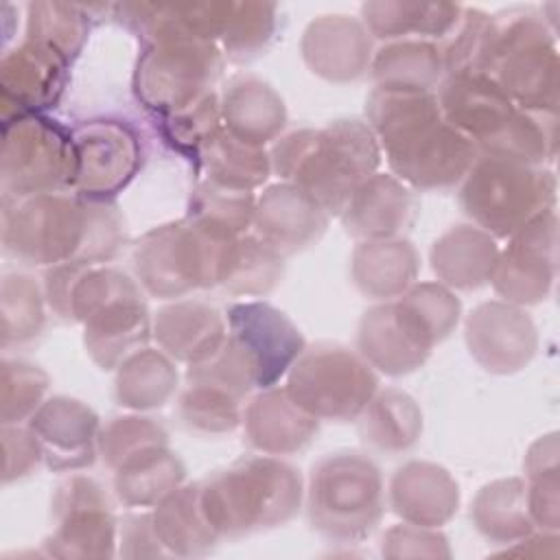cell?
<instances>
[{"label": "cell", "mask_w": 560, "mask_h": 560, "mask_svg": "<svg viewBox=\"0 0 560 560\" xmlns=\"http://www.w3.org/2000/svg\"><path fill=\"white\" fill-rule=\"evenodd\" d=\"M365 118L394 177L409 188H453L479 155L477 144L442 118L433 92L374 88Z\"/></svg>", "instance_id": "cell-1"}, {"label": "cell", "mask_w": 560, "mask_h": 560, "mask_svg": "<svg viewBox=\"0 0 560 560\" xmlns=\"http://www.w3.org/2000/svg\"><path fill=\"white\" fill-rule=\"evenodd\" d=\"M271 171L339 217L354 190L381 166V144L368 122L343 118L324 129H295L271 147Z\"/></svg>", "instance_id": "cell-2"}, {"label": "cell", "mask_w": 560, "mask_h": 560, "mask_svg": "<svg viewBox=\"0 0 560 560\" xmlns=\"http://www.w3.org/2000/svg\"><path fill=\"white\" fill-rule=\"evenodd\" d=\"M201 503L219 538H236L291 521L302 503L300 472L276 455H252L199 481Z\"/></svg>", "instance_id": "cell-3"}, {"label": "cell", "mask_w": 560, "mask_h": 560, "mask_svg": "<svg viewBox=\"0 0 560 560\" xmlns=\"http://www.w3.org/2000/svg\"><path fill=\"white\" fill-rule=\"evenodd\" d=\"M238 238L188 217L158 225L133 247L138 284L160 300L221 287Z\"/></svg>", "instance_id": "cell-4"}, {"label": "cell", "mask_w": 560, "mask_h": 560, "mask_svg": "<svg viewBox=\"0 0 560 560\" xmlns=\"http://www.w3.org/2000/svg\"><path fill=\"white\" fill-rule=\"evenodd\" d=\"M481 74L490 77L516 107L558 109L560 59L556 35L542 15L525 7L490 15Z\"/></svg>", "instance_id": "cell-5"}, {"label": "cell", "mask_w": 560, "mask_h": 560, "mask_svg": "<svg viewBox=\"0 0 560 560\" xmlns=\"http://www.w3.org/2000/svg\"><path fill=\"white\" fill-rule=\"evenodd\" d=\"M70 322L83 324L85 350L101 370H116L153 335L140 284L105 267H88L77 280Z\"/></svg>", "instance_id": "cell-6"}, {"label": "cell", "mask_w": 560, "mask_h": 560, "mask_svg": "<svg viewBox=\"0 0 560 560\" xmlns=\"http://www.w3.org/2000/svg\"><path fill=\"white\" fill-rule=\"evenodd\" d=\"M306 510L313 529L332 542L368 538L385 512L381 468L359 451L324 455L308 475Z\"/></svg>", "instance_id": "cell-7"}, {"label": "cell", "mask_w": 560, "mask_h": 560, "mask_svg": "<svg viewBox=\"0 0 560 560\" xmlns=\"http://www.w3.org/2000/svg\"><path fill=\"white\" fill-rule=\"evenodd\" d=\"M94 201L79 195L44 192L4 201L2 245L7 254L24 265L85 262Z\"/></svg>", "instance_id": "cell-8"}, {"label": "cell", "mask_w": 560, "mask_h": 560, "mask_svg": "<svg viewBox=\"0 0 560 560\" xmlns=\"http://www.w3.org/2000/svg\"><path fill=\"white\" fill-rule=\"evenodd\" d=\"M459 203L477 228L510 238L529 219L553 208L556 177L545 166L479 153L464 177Z\"/></svg>", "instance_id": "cell-9"}, {"label": "cell", "mask_w": 560, "mask_h": 560, "mask_svg": "<svg viewBox=\"0 0 560 560\" xmlns=\"http://www.w3.org/2000/svg\"><path fill=\"white\" fill-rule=\"evenodd\" d=\"M284 389L313 418L350 422L376 394L378 376L359 352L319 341L306 346L295 359L287 372Z\"/></svg>", "instance_id": "cell-10"}, {"label": "cell", "mask_w": 560, "mask_h": 560, "mask_svg": "<svg viewBox=\"0 0 560 560\" xmlns=\"http://www.w3.org/2000/svg\"><path fill=\"white\" fill-rule=\"evenodd\" d=\"M223 68L219 44L162 39L144 44L136 70L133 94L155 118L179 112L212 92Z\"/></svg>", "instance_id": "cell-11"}, {"label": "cell", "mask_w": 560, "mask_h": 560, "mask_svg": "<svg viewBox=\"0 0 560 560\" xmlns=\"http://www.w3.org/2000/svg\"><path fill=\"white\" fill-rule=\"evenodd\" d=\"M72 164V131L46 114L2 122L0 182L4 201L70 188Z\"/></svg>", "instance_id": "cell-12"}, {"label": "cell", "mask_w": 560, "mask_h": 560, "mask_svg": "<svg viewBox=\"0 0 560 560\" xmlns=\"http://www.w3.org/2000/svg\"><path fill=\"white\" fill-rule=\"evenodd\" d=\"M72 192L90 201H112L140 171L142 142L129 122L98 118L72 131Z\"/></svg>", "instance_id": "cell-13"}, {"label": "cell", "mask_w": 560, "mask_h": 560, "mask_svg": "<svg viewBox=\"0 0 560 560\" xmlns=\"http://www.w3.org/2000/svg\"><path fill=\"white\" fill-rule=\"evenodd\" d=\"M55 532L46 538V551L57 558H109L116 542V518L103 488L72 475L52 494Z\"/></svg>", "instance_id": "cell-14"}, {"label": "cell", "mask_w": 560, "mask_h": 560, "mask_svg": "<svg viewBox=\"0 0 560 560\" xmlns=\"http://www.w3.org/2000/svg\"><path fill=\"white\" fill-rule=\"evenodd\" d=\"M558 271V214L553 208L529 219L510 236L499 252L494 273L490 278L503 302L529 306L542 302Z\"/></svg>", "instance_id": "cell-15"}, {"label": "cell", "mask_w": 560, "mask_h": 560, "mask_svg": "<svg viewBox=\"0 0 560 560\" xmlns=\"http://www.w3.org/2000/svg\"><path fill=\"white\" fill-rule=\"evenodd\" d=\"M225 319L228 335L245 350L260 389L273 387L306 348L300 328L269 302H234L225 308Z\"/></svg>", "instance_id": "cell-16"}, {"label": "cell", "mask_w": 560, "mask_h": 560, "mask_svg": "<svg viewBox=\"0 0 560 560\" xmlns=\"http://www.w3.org/2000/svg\"><path fill=\"white\" fill-rule=\"evenodd\" d=\"M470 357L490 374H514L529 365L538 332L523 306L490 300L475 306L464 324Z\"/></svg>", "instance_id": "cell-17"}, {"label": "cell", "mask_w": 560, "mask_h": 560, "mask_svg": "<svg viewBox=\"0 0 560 560\" xmlns=\"http://www.w3.org/2000/svg\"><path fill=\"white\" fill-rule=\"evenodd\" d=\"M70 63L55 50L24 39L0 61L2 122L44 114L63 94Z\"/></svg>", "instance_id": "cell-18"}, {"label": "cell", "mask_w": 560, "mask_h": 560, "mask_svg": "<svg viewBox=\"0 0 560 560\" xmlns=\"http://www.w3.org/2000/svg\"><path fill=\"white\" fill-rule=\"evenodd\" d=\"M44 464L55 472L92 466L98 455L101 422L92 407L70 396H52L31 416Z\"/></svg>", "instance_id": "cell-19"}, {"label": "cell", "mask_w": 560, "mask_h": 560, "mask_svg": "<svg viewBox=\"0 0 560 560\" xmlns=\"http://www.w3.org/2000/svg\"><path fill=\"white\" fill-rule=\"evenodd\" d=\"M300 52L308 70L330 83H352L370 72L372 35L359 18L326 13L302 33Z\"/></svg>", "instance_id": "cell-20"}, {"label": "cell", "mask_w": 560, "mask_h": 560, "mask_svg": "<svg viewBox=\"0 0 560 560\" xmlns=\"http://www.w3.org/2000/svg\"><path fill=\"white\" fill-rule=\"evenodd\" d=\"M328 225L326 210L302 188L289 182L267 186L256 199L254 236L289 256L317 243Z\"/></svg>", "instance_id": "cell-21"}, {"label": "cell", "mask_w": 560, "mask_h": 560, "mask_svg": "<svg viewBox=\"0 0 560 560\" xmlns=\"http://www.w3.org/2000/svg\"><path fill=\"white\" fill-rule=\"evenodd\" d=\"M416 192L389 173L370 175L339 214L346 232L357 241L402 238L418 217Z\"/></svg>", "instance_id": "cell-22"}, {"label": "cell", "mask_w": 560, "mask_h": 560, "mask_svg": "<svg viewBox=\"0 0 560 560\" xmlns=\"http://www.w3.org/2000/svg\"><path fill=\"white\" fill-rule=\"evenodd\" d=\"M438 88L442 118L475 144L499 133L516 112V105L486 74H446Z\"/></svg>", "instance_id": "cell-23"}, {"label": "cell", "mask_w": 560, "mask_h": 560, "mask_svg": "<svg viewBox=\"0 0 560 560\" xmlns=\"http://www.w3.org/2000/svg\"><path fill=\"white\" fill-rule=\"evenodd\" d=\"M245 440L262 455L304 451L319 431V420L304 411L282 387H267L243 409Z\"/></svg>", "instance_id": "cell-24"}, {"label": "cell", "mask_w": 560, "mask_h": 560, "mask_svg": "<svg viewBox=\"0 0 560 560\" xmlns=\"http://www.w3.org/2000/svg\"><path fill=\"white\" fill-rule=\"evenodd\" d=\"M389 505L405 523L442 527L459 508V486L444 466L411 459L389 481Z\"/></svg>", "instance_id": "cell-25"}, {"label": "cell", "mask_w": 560, "mask_h": 560, "mask_svg": "<svg viewBox=\"0 0 560 560\" xmlns=\"http://www.w3.org/2000/svg\"><path fill=\"white\" fill-rule=\"evenodd\" d=\"M228 335L223 315L199 300H175L153 317V337L173 361L195 365L219 350Z\"/></svg>", "instance_id": "cell-26"}, {"label": "cell", "mask_w": 560, "mask_h": 560, "mask_svg": "<svg viewBox=\"0 0 560 560\" xmlns=\"http://www.w3.org/2000/svg\"><path fill=\"white\" fill-rule=\"evenodd\" d=\"M223 127L254 147L276 142L287 125L282 96L262 79L252 74L234 77L221 96Z\"/></svg>", "instance_id": "cell-27"}, {"label": "cell", "mask_w": 560, "mask_h": 560, "mask_svg": "<svg viewBox=\"0 0 560 560\" xmlns=\"http://www.w3.org/2000/svg\"><path fill=\"white\" fill-rule=\"evenodd\" d=\"M429 258L440 284L475 291L490 282L499 260V247L494 236L481 228L455 225L433 243Z\"/></svg>", "instance_id": "cell-28"}, {"label": "cell", "mask_w": 560, "mask_h": 560, "mask_svg": "<svg viewBox=\"0 0 560 560\" xmlns=\"http://www.w3.org/2000/svg\"><path fill=\"white\" fill-rule=\"evenodd\" d=\"M420 256L407 238L359 241L350 260L354 287L370 300L400 298L418 278Z\"/></svg>", "instance_id": "cell-29"}, {"label": "cell", "mask_w": 560, "mask_h": 560, "mask_svg": "<svg viewBox=\"0 0 560 560\" xmlns=\"http://www.w3.org/2000/svg\"><path fill=\"white\" fill-rule=\"evenodd\" d=\"M357 352L372 370L405 376L424 365L431 350L420 346L396 315L394 302L368 308L357 328Z\"/></svg>", "instance_id": "cell-30"}, {"label": "cell", "mask_w": 560, "mask_h": 560, "mask_svg": "<svg viewBox=\"0 0 560 560\" xmlns=\"http://www.w3.org/2000/svg\"><path fill=\"white\" fill-rule=\"evenodd\" d=\"M158 540L166 556H203L219 534L208 521L201 503V488L197 483H182L175 492L162 499L151 512Z\"/></svg>", "instance_id": "cell-31"}, {"label": "cell", "mask_w": 560, "mask_h": 560, "mask_svg": "<svg viewBox=\"0 0 560 560\" xmlns=\"http://www.w3.org/2000/svg\"><path fill=\"white\" fill-rule=\"evenodd\" d=\"M462 13L453 2H407L378 0L361 4V22L372 37L396 42L409 39H444Z\"/></svg>", "instance_id": "cell-32"}, {"label": "cell", "mask_w": 560, "mask_h": 560, "mask_svg": "<svg viewBox=\"0 0 560 560\" xmlns=\"http://www.w3.org/2000/svg\"><path fill=\"white\" fill-rule=\"evenodd\" d=\"M186 479V466L168 444L144 448L114 470V492L127 508H155Z\"/></svg>", "instance_id": "cell-33"}, {"label": "cell", "mask_w": 560, "mask_h": 560, "mask_svg": "<svg viewBox=\"0 0 560 560\" xmlns=\"http://www.w3.org/2000/svg\"><path fill=\"white\" fill-rule=\"evenodd\" d=\"M179 374L164 350L140 348L118 368L114 378V398L131 411H153L164 407L177 392Z\"/></svg>", "instance_id": "cell-34"}, {"label": "cell", "mask_w": 560, "mask_h": 560, "mask_svg": "<svg viewBox=\"0 0 560 560\" xmlns=\"http://www.w3.org/2000/svg\"><path fill=\"white\" fill-rule=\"evenodd\" d=\"M359 435L363 444L381 453H405L422 435V411L402 389H376L361 411Z\"/></svg>", "instance_id": "cell-35"}, {"label": "cell", "mask_w": 560, "mask_h": 560, "mask_svg": "<svg viewBox=\"0 0 560 560\" xmlns=\"http://www.w3.org/2000/svg\"><path fill=\"white\" fill-rule=\"evenodd\" d=\"M370 72L376 88L433 92L442 83L444 63L438 44L427 39H396L374 52Z\"/></svg>", "instance_id": "cell-36"}, {"label": "cell", "mask_w": 560, "mask_h": 560, "mask_svg": "<svg viewBox=\"0 0 560 560\" xmlns=\"http://www.w3.org/2000/svg\"><path fill=\"white\" fill-rule=\"evenodd\" d=\"M558 109L516 107L505 127L477 144L479 153L508 158L529 166H545L556 160Z\"/></svg>", "instance_id": "cell-37"}, {"label": "cell", "mask_w": 560, "mask_h": 560, "mask_svg": "<svg viewBox=\"0 0 560 560\" xmlns=\"http://www.w3.org/2000/svg\"><path fill=\"white\" fill-rule=\"evenodd\" d=\"M197 162L203 179L249 192L262 186L271 173L269 153L232 136L223 125L199 149Z\"/></svg>", "instance_id": "cell-38"}, {"label": "cell", "mask_w": 560, "mask_h": 560, "mask_svg": "<svg viewBox=\"0 0 560 560\" xmlns=\"http://www.w3.org/2000/svg\"><path fill=\"white\" fill-rule=\"evenodd\" d=\"M477 532L490 542H516L532 534L534 523L527 508V483L518 477L486 483L470 508Z\"/></svg>", "instance_id": "cell-39"}, {"label": "cell", "mask_w": 560, "mask_h": 560, "mask_svg": "<svg viewBox=\"0 0 560 560\" xmlns=\"http://www.w3.org/2000/svg\"><path fill=\"white\" fill-rule=\"evenodd\" d=\"M394 308L409 335L427 350L442 343L457 328L462 315L459 298L440 282H413L394 300Z\"/></svg>", "instance_id": "cell-40"}, {"label": "cell", "mask_w": 560, "mask_h": 560, "mask_svg": "<svg viewBox=\"0 0 560 560\" xmlns=\"http://www.w3.org/2000/svg\"><path fill=\"white\" fill-rule=\"evenodd\" d=\"M92 7L68 2H31L26 7V39L61 55L68 63L81 52L90 33Z\"/></svg>", "instance_id": "cell-41"}, {"label": "cell", "mask_w": 560, "mask_h": 560, "mask_svg": "<svg viewBox=\"0 0 560 560\" xmlns=\"http://www.w3.org/2000/svg\"><path fill=\"white\" fill-rule=\"evenodd\" d=\"M46 298L39 284L26 273H7L0 289V337L2 348L33 341L46 322Z\"/></svg>", "instance_id": "cell-42"}, {"label": "cell", "mask_w": 560, "mask_h": 560, "mask_svg": "<svg viewBox=\"0 0 560 560\" xmlns=\"http://www.w3.org/2000/svg\"><path fill=\"white\" fill-rule=\"evenodd\" d=\"M179 396L184 424L203 435L232 433L243 422V398L203 381H186Z\"/></svg>", "instance_id": "cell-43"}, {"label": "cell", "mask_w": 560, "mask_h": 560, "mask_svg": "<svg viewBox=\"0 0 560 560\" xmlns=\"http://www.w3.org/2000/svg\"><path fill=\"white\" fill-rule=\"evenodd\" d=\"M282 258L258 236H241L232 252L221 289L232 295H265L282 278Z\"/></svg>", "instance_id": "cell-44"}, {"label": "cell", "mask_w": 560, "mask_h": 560, "mask_svg": "<svg viewBox=\"0 0 560 560\" xmlns=\"http://www.w3.org/2000/svg\"><path fill=\"white\" fill-rule=\"evenodd\" d=\"M256 197L249 190L228 188L208 179H201L190 199H188V219L225 230L234 236H243V232L254 221Z\"/></svg>", "instance_id": "cell-45"}, {"label": "cell", "mask_w": 560, "mask_h": 560, "mask_svg": "<svg viewBox=\"0 0 560 560\" xmlns=\"http://www.w3.org/2000/svg\"><path fill=\"white\" fill-rule=\"evenodd\" d=\"M278 7L269 2H230L219 48L225 57L243 61L267 48L276 33Z\"/></svg>", "instance_id": "cell-46"}, {"label": "cell", "mask_w": 560, "mask_h": 560, "mask_svg": "<svg viewBox=\"0 0 560 560\" xmlns=\"http://www.w3.org/2000/svg\"><path fill=\"white\" fill-rule=\"evenodd\" d=\"M48 374L28 361L4 359L0 365V418L2 424H20L44 402Z\"/></svg>", "instance_id": "cell-47"}, {"label": "cell", "mask_w": 560, "mask_h": 560, "mask_svg": "<svg viewBox=\"0 0 560 560\" xmlns=\"http://www.w3.org/2000/svg\"><path fill=\"white\" fill-rule=\"evenodd\" d=\"M490 37V15L481 9L462 7L455 26L442 39L440 55L446 74H481Z\"/></svg>", "instance_id": "cell-48"}, {"label": "cell", "mask_w": 560, "mask_h": 560, "mask_svg": "<svg viewBox=\"0 0 560 560\" xmlns=\"http://www.w3.org/2000/svg\"><path fill=\"white\" fill-rule=\"evenodd\" d=\"M160 120L162 138L179 153L197 160L199 149L206 140L223 125L221 120V98L210 92L192 105L173 112L168 116L155 118Z\"/></svg>", "instance_id": "cell-49"}, {"label": "cell", "mask_w": 560, "mask_h": 560, "mask_svg": "<svg viewBox=\"0 0 560 560\" xmlns=\"http://www.w3.org/2000/svg\"><path fill=\"white\" fill-rule=\"evenodd\" d=\"M160 444H168V433L160 422L147 416L112 418L98 433V455L112 470L131 455Z\"/></svg>", "instance_id": "cell-50"}, {"label": "cell", "mask_w": 560, "mask_h": 560, "mask_svg": "<svg viewBox=\"0 0 560 560\" xmlns=\"http://www.w3.org/2000/svg\"><path fill=\"white\" fill-rule=\"evenodd\" d=\"M383 556L387 558H418V556H451L446 536L435 527H420L411 523L394 525L383 536Z\"/></svg>", "instance_id": "cell-51"}, {"label": "cell", "mask_w": 560, "mask_h": 560, "mask_svg": "<svg viewBox=\"0 0 560 560\" xmlns=\"http://www.w3.org/2000/svg\"><path fill=\"white\" fill-rule=\"evenodd\" d=\"M2 448H4V468H2L4 483L28 477L44 462L42 446L28 427L24 429L20 424H2Z\"/></svg>", "instance_id": "cell-52"}, {"label": "cell", "mask_w": 560, "mask_h": 560, "mask_svg": "<svg viewBox=\"0 0 560 560\" xmlns=\"http://www.w3.org/2000/svg\"><path fill=\"white\" fill-rule=\"evenodd\" d=\"M527 508L534 525L542 527L545 532H558V525H560L558 470L529 477Z\"/></svg>", "instance_id": "cell-53"}, {"label": "cell", "mask_w": 560, "mask_h": 560, "mask_svg": "<svg viewBox=\"0 0 560 560\" xmlns=\"http://www.w3.org/2000/svg\"><path fill=\"white\" fill-rule=\"evenodd\" d=\"M120 542H122V556L127 558H142V556H166L155 527H153V516L151 512H140V514H127L122 518L120 527Z\"/></svg>", "instance_id": "cell-54"}, {"label": "cell", "mask_w": 560, "mask_h": 560, "mask_svg": "<svg viewBox=\"0 0 560 560\" xmlns=\"http://www.w3.org/2000/svg\"><path fill=\"white\" fill-rule=\"evenodd\" d=\"M551 470H558V433L538 438L525 455L527 479L542 472H551Z\"/></svg>", "instance_id": "cell-55"}]
</instances>
